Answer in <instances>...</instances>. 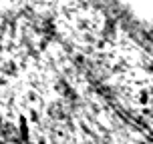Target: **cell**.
I'll list each match as a JSON object with an SVG mask.
<instances>
[]
</instances>
